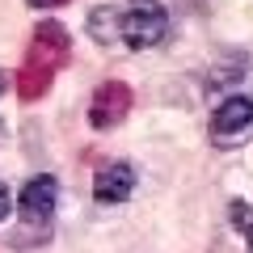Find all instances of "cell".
Returning <instances> with one entry per match:
<instances>
[{"mask_svg":"<svg viewBox=\"0 0 253 253\" xmlns=\"http://www.w3.org/2000/svg\"><path fill=\"white\" fill-rule=\"evenodd\" d=\"M34 9H55V4H63V0H30Z\"/></svg>","mask_w":253,"mask_h":253,"instance_id":"9c48e42d","label":"cell"},{"mask_svg":"<svg viewBox=\"0 0 253 253\" xmlns=\"http://www.w3.org/2000/svg\"><path fill=\"white\" fill-rule=\"evenodd\" d=\"M126 114H131V84L126 81L97 84V93H93V101H89V123L97 126V131H110V126H118Z\"/></svg>","mask_w":253,"mask_h":253,"instance_id":"3957f363","label":"cell"},{"mask_svg":"<svg viewBox=\"0 0 253 253\" xmlns=\"http://www.w3.org/2000/svg\"><path fill=\"white\" fill-rule=\"evenodd\" d=\"M4 89H9V72H0V93H4Z\"/></svg>","mask_w":253,"mask_h":253,"instance_id":"30bf717a","label":"cell"},{"mask_svg":"<svg viewBox=\"0 0 253 253\" xmlns=\"http://www.w3.org/2000/svg\"><path fill=\"white\" fill-rule=\"evenodd\" d=\"M84 30H89V38H93V42H101V46L123 42V38H118V9H114V4H101V9H93L89 21H84Z\"/></svg>","mask_w":253,"mask_h":253,"instance_id":"52a82bcc","label":"cell"},{"mask_svg":"<svg viewBox=\"0 0 253 253\" xmlns=\"http://www.w3.org/2000/svg\"><path fill=\"white\" fill-rule=\"evenodd\" d=\"M9 211H13V199H9V186L0 181V224L9 219Z\"/></svg>","mask_w":253,"mask_h":253,"instance_id":"ba28073f","label":"cell"},{"mask_svg":"<svg viewBox=\"0 0 253 253\" xmlns=\"http://www.w3.org/2000/svg\"><path fill=\"white\" fill-rule=\"evenodd\" d=\"M68 59V30L59 21H38L34 26V42H30V55H26V68L17 72V93L26 101L42 97L51 76L63 68Z\"/></svg>","mask_w":253,"mask_h":253,"instance_id":"6da1fadb","label":"cell"},{"mask_svg":"<svg viewBox=\"0 0 253 253\" xmlns=\"http://www.w3.org/2000/svg\"><path fill=\"white\" fill-rule=\"evenodd\" d=\"M165 34H169V13L161 0H131L126 9H118V38L131 51L161 46Z\"/></svg>","mask_w":253,"mask_h":253,"instance_id":"7a4b0ae2","label":"cell"},{"mask_svg":"<svg viewBox=\"0 0 253 253\" xmlns=\"http://www.w3.org/2000/svg\"><path fill=\"white\" fill-rule=\"evenodd\" d=\"M131 190H135V169L126 161L118 165H101L97 177H93V199L101 207H114V203H126L131 199Z\"/></svg>","mask_w":253,"mask_h":253,"instance_id":"277c9868","label":"cell"},{"mask_svg":"<svg viewBox=\"0 0 253 253\" xmlns=\"http://www.w3.org/2000/svg\"><path fill=\"white\" fill-rule=\"evenodd\" d=\"M55 199H59V181L55 177H30L26 186H21L17 194V207L26 219H34V224H46L55 211Z\"/></svg>","mask_w":253,"mask_h":253,"instance_id":"5b68a950","label":"cell"},{"mask_svg":"<svg viewBox=\"0 0 253 253\" xmlns=\"http://www.w3.org/2000/svg\"><path fill=\"white\" fill-rule=\"evenodd\" d=\"M249 126H253V97H228V101H219L215 118H211V135L224 139V148H228V139L245 135Z\"/></svg>","mask_w":253,"mask_h":253,"instance_id":"8992f818","label":"cell"}]
</instances>
